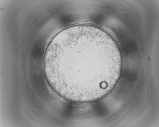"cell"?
<instances>
[{"label":"cell","mask_w":159,"mask_h":127,"mask_svg":"<svg viewBox=\"0 0 159 127\" xmlns=\"http://www.w3.org/2000/svg\"><path fill=\"white\" fill-rule=\"evenodd\" d=\"M119 48L108 34L97 27L78 26L52 40L44 62L47 81L67 100L86 102L102 97L114 87L121 74Z\"/></svg>","instance_id":"6da1fadb"}]
</instances>
